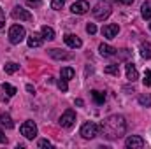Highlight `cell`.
I'll return each mask as SVG.
<instances>
[{
	"instance_id": "obj_1",
	"label": "cell",
	"mask_w": 151,
	"mask_h": 149,
	"mask_svg": "<svg viewBox=\"0 0 151 149\" xmlns=\"http://www.w3.org/2000/svg\"><path fill=\"white\" fill-rule=\"evenodd\" d=\"M127 132V121L123 116L119 114H113L109 117H106L100 126H99V133H102L106 139L109 140H116V139H121Z\"/></svg>"
},
{
	"instance_id": "obj_2",
	"label": "cell",
	"mask_w": 151,
	"mask_h": 149,
	"mask_svg": "<svg viewBox=\"0 0 151 149\" xmlns=\"http://www.w3.org/2000/svg\"><path fill=\"white\" fill-rule=\"evenodd\" d=\"M91 12H93V16H95V19H100V21H104V19H107L109 16H111V12H113V9H111V4L109 2H99L93 9H91Z\"/></svg>"
},
{
	"instance_id": "obj_3",
	"label": "cell",
	"mask_w": 151,
	"mask_h": 149,
	"mask_svg": "<svg viewBox=\"0 0 151 149\" xmlns=\"http://www.w3.org/2000/svg\"><path fill=\"white\" fill-rule=\"evenodd\" d=\"M25 37H27V30L21 25H12L9 28V40H11V44H19Z\"/></svg>"
},
{
	"instance_id": "obj_4",
	"label": "cell",
	"mask_w": 151,
	"mask_h": 149,
	"mask_svg": "<svg viewBox=\"0 0 151 149\" xmlns=\"http://www.w3.org/2000/svg\"><path fill=\"white\" fill-rule=\"evenodd\" d=\"M19 132H21V135L23 137H27L28 140H32V139H35L37 137V125L34 123V121H25L21 126H19Z\"/></svg>"
},
{
	"instance_id": "obj_5",
	"label": "cell",
	"mask_w": 151,
	"mask_h": 149,
	"mask_svg": "<svg viewBox=\"0 0 151 149\" xmlns=\"http://www.w3.org/2000/svg\"><path fill=\"white\" fill-rule=\"evenodd\" d=\"M99 135V125L93 121H88L81 126V137L83 139H93Z\"/></svg>"
},
{
	"instance_id": "obj_6",
	"label": "cell",
	"mask_w": 151,
	"mask_h": 149,
	"mask_svg": "<svg viewBox=\"0 0 151 149\" xmlns=\"http://www.w3.org/2000/svg\"><path fill=\"white\" fill-rule=\"evenodd\" d=\"M76 123V112L72 109L65 111L62 116H60V126L62 128H72Z\"/></svg>"
},
{
	"instance_id": "obj_7",
	"label": "cell",
	"mask_w": 151,
	"mask_h": 149,
	"mask_svg": "<svg viewBox=\"0 0 151 149\" xmlns=\"http://www.w3.org/2000/svg\"><path fill=\"white\" fill-rule=\"evenodd\" d=\"M11 16H12L14 19H19V21H32V14H30L27 9L19 7V5H16V7L11 11Z\"/></svg>"
},
{
	"instance_id": "obj_8",
	"label": "cell",
	"mask_w": 151,
	"mask_h": 149,
	"mask_svg": "<svg viewBox=\"0 0 151 149\" xmlns=\"http://www.w3.org/2000/svg\"><path fill=\"white\" fill-rule=\"evenodd\" d=\"M125 146L128 149H142L144 148V140H142V137H139V135H130V137L125 140Z\"/></svg>"
},
{
	"instance_id": "obj_9",
	"label": "cell",
	"mask_w": 151,
	"mask_h": 149,
	"mask_svg": "<svg viewBox=\"0 0 151 149\" xmlns=\"http://www.w3.org/2000/svg\"><path fill=\"white\" fill-rule=\"evenodd\" d=\"M70 11H72L74 14H86V12L90 11V4H88L86 0H77V2H74V4L70 5Z\"/></svg>"
},
{
	"instance_id": "obj_10",
	"label": "cell",
	"mask_w": 151,
	"mask_h": 149,
	"mask_svg": "<svg viewBox=\"0 0 151 149\" xmlns=\"http://www.w3.org/2000/svg\"><path fill=\"white\" fill-rule=\"evenodd\" d=\"M63 40H65V44L69 46V47H72V49H79L81 46H83V40L74 35V34H67V35H63Z\"/></svg>"
},
{
	"instance_id": "obj_11",
	"label": "cell",
	"mask_w": 151,
	"mask_h": 149,
	"mask_svg": "<svg viewBox=\"0 0 151 149\" xmlns=\"http://www.w3.org/2000/svg\"><path fill=\"white\" fill-rule=\"evenodd\" d=\"M99 51H100V56H104V58H113V56L118 54V49L113 47V46H109V44H100Z\"/></svg>"
},
{
	"instance_id": "obj_12",
	"label": "cell",
	"mask_w": 151,
	"mask_h": 149,
	"mask_svg": "<svg viewBox=\"0 0 151 149\" xmlns=\"http://www.w3.org/2000/svg\"><path fill=\"white\" fill-rule=\"evenodd\" d=\"M118 32H119V27L118 25H106V27H102V35L106 39H114L118 35Z\"/></svg>"
},
{
	"instance_id": "obj_13",
	"label": "cell",
	"mask_w": 151,
	"mask_h": 149,
	"mask_svg": "<svg viewBox=\"0 0 151 149\" xmlns=\"http://www.w3.org/2000/svg\"><path fill=\"white\" fill-rule=\"evenodd\" d=\"M49 56L55 58V60H70L72 58L70 53H65L62 49H49Z\"/></svg>"
},
{
	"instance_id": "obj_14",
	"label": "cell",
	"mask_w": 151,
	"mask_h": 149,
	"mask_svg": "<svg viewBox=\"0 0 151 149\" xmlns=\"http://www.w3.org/2000/svg\"><path fill=\"white\" fill-rule=\"evenodd\" d=\"M125 69H127V79H128L130 82H134V81L139 79V72H137V69H135L134 63H127Z\"/></svg>"
},
{
	"instance_id": "obj_15",
	"label": "cell",
	"mask_w": 151,
	"mask_h": 149,
	"mask_svg": "<svg viewBox=\"0 0 151 149\" xmlns=\"http://www.w3.org/2000/svg\"><path fill=\"white\" fill-rule=\"evenodd\" d=\"M42 40H44L42 34H32L27 42H28V47H39V46H42Z\"/></svg>"
},
{
	"instance_id": "obj_16",
	"label": "cell",
	"mask_w": 151,
	"mask_h": 149,
	"mask_svg": "<svg viewBox=\"0 0 151 149\" xmlns=\"http://www.w3.org/2000/svg\"><path fill=\"white\" fill-rule=\"evenodd\" d=\"M91 98H93V102H95L97 105H102V104L106 102V93H102V91H99V90H93V91H91Z\"/></svg>"
},
{
	"instance_id": "obj_17",
	"label": "cell",
	"mask_w": 151,
	"mask_h": 149,
	"mask_svg": "<svg viewBox=\"0 0 151 149\" xmlns=\"http://www.w3.org/2000/svg\"><path fill=\"white\" fill-rule=\"evenodd\" d=\"M141 56L144 60H151V42H142L141 44Z\"/></svg>"
},
{
	"instance_id": "obj_18",
	"label": "cell",
	"mask_w": 151,
	"mask_h": 149,
	"mask_svg": "<svg viewBox=\"0 0 151 149\" xmlns=\"http://www.w3.org/2000/svg\"><path fill=\"white\" fill-rule=\"evenodd\" d=\"M141 16L144 19H151V2H144L141 7Z\"/></svg>"
},
{
	"instance_id": "obj_19",
	"label": "cell",
	"mask_w": 151,
	"mask_h": 149,
	"mask_svg": "<svg viewBox=\"0 0 151 149\" xmlns=\"http://www.w3.org/2000/svg\"><path fill=\"white\" fill-rule=\"evenodd\" d=\"M40 34H42V37L46 39V40H53L55 39V30L51 28V27H42V30H40Z\"/></svg>"
},
{
	"instance_id": "obj_20",
	"label": "cell",
	"mask_w": 151,
	"mask_h": 149,
	"mask_svg": "<svg viewBox=\"0 0 151 149\" xmlns=\"http://www.w3.org/2000/svg\"><path fill=\"white\" fill-rule=\"evenodd\" d=\"M0 125L5 126V128H12L14 126V123H12V119H11L9 114H0Z\"/></svg>"
},
{
	"instance_id": "obj_21",
	"label": "cell",
	"mask_w": 151,
	"mask_h": 149,
	"mask_svg": "<svg viewBox=\"0 0 151 149\" xmlns=\"http://www.w3.org/2000/svg\"><path fill=\"white\" fill-rule=\"evenodd\" d=\"M4 70H5V74H14V72H18V70H19V65H18V63H14V62H9V63H5V65H4Z\"/></svg>"
},
{
	"instance_id": "obj_22",
	"label": "cell",
	"mask_w": 151,
	"mask_h": 149,
	"mask_svg": "<svg viewBox=\"0 0 151 149\" xmlns=\"http://www.w3.org/2000/svg\"><path fill=\"white\" fill-rule=\"evenodd\" d=\"M60 75H62L65 81H69V79H72L76 75V72H74V69H70V67H63L62 72H60Z\"/></svg>"
},
{
	"instance_id": "obj_23",
	"label": "cell",
	"mask_w": 151,
	"mask_h": 149,
	"mask_svg": "<svg viewBox=\"0 0 151 149\" xmlns=\"http://www.w3.org/2000/svg\"><path fill=\"white\" fill-rule=\"evenodd\" d=\"M104 72H106V74H111V75H119V65H118V63H113V65H107Z\"/></svg>"
},
{
	"instance_id": "obj_24",
	"label": "cell",
	"mask_w": 151,
	"mask_h": 149,
	"mask_svg": "<svg viewBox=\"0 0 151 149\" xmlns=\"http://www.w3.org/2000/svg\"><path fill=\"white\" fill-rule=\"evenodd\" d=\"M2 90H4V91L9 95V97H14V95L18 93V90H16L14 86H11L9 82H4V84H2Z\"/></svg>"
},
{
	"instance_id": "obj_25",
	"label": "cell",
	"mask_w": 151,
	"mask_h": 149,
	"mask_svg": "<svg viewBox=\"0 0 151 149\" xmlns=\"http://www.w3.org/2000/svg\"><path fill=\"white\" fill-rule=\"evenodd\" d=\"M139 104L142 105V107H151V95H141L139 97Z\"/></svg>"
},
{
	"instance_id": "obj_26",
	"label": "cell",
	"mask_w": 151,
	"mask_h": 149,
	"mask_svg": "<svg viewBox=\"0 0 151 149\" xmlns=\"http://www.w3.org/2000/svg\"><path fill=\"white\" fill-rule=\"evenodd\" d=\"M63 5H65V0H51V9L55 11H60Z\"/></svg>"
},
{
	"instance_id": "obj_27",
	"label": "cell",
	"mask_w": 151,
	"mask_h": 149,
	"mask_svg": "<svg viewBox=\"0 0 151 149\" xmlns=\"http://www.w3.org/2000/svg\"><path fill=\"white\" fill-rule=\"evenodd\" d=\"M56 84H58V88H60V90H62V91H63V93H65V91H67V90H69V84H67V81H65V79H63V77H62V79H60V81H58V82H56Z\"/></svg>"
},
{
	"instance_id": "obj_28",
	"label": "cell",
	"mask_w": 151,
	"mask_h": 149,
	"mask_svg": "<svg viewBox=\"0 0 151 149\" xmlns=\"http://www.w3.org/2000/svg\"><path fill=\"white\" fill-rule=\"evenodd\" d=\"M86 32H88L90 35H95V34H97V27H95V23H88V25H86Z\"/></svg>"
},
{
	"instance_id": "obj_29",
	"label": "cell",
	"mask_w": 151,
	"mask_h": 149,
	"mask_svg": "<svg viewBox=\"0 0 151 149\" xmlns=\"http://www.w3.org/2000/svg\"><path fill=\"white\" fill-rule=\"evenodd\" d=\"M142 82H144V86H151V70H146Z\"/></svg>"
},
{
	"instance_id": "obj_30",
	"label": "cell",
	"mask_w": 151,
	"mask_h": 149,
	"mask_svg": "<svg viewBox=\"0 0 151 149\" xmlns=\"http://www.w3.org/2000/svg\"><path fill=\"white\" fill-rule=\"evenodd\" d=\"M37 146H39V148H53V144H51V142H49L47 139H40Z\"/></svg>"
},
{
	"instance_id": "obj_31",
	"label": "cell",
	"mask_w": 151,
	"mask_h": 149,
	"mask_svg": "<svg viewBox=\"0 0 151 149\" xmlns=\"http://www.w3.org/2000/svg\"><path fill=\"white\" fill-rule=\"evenodd\" d=\"M27 4L30 7H40L42 5V0H27Z\"/></svg>"
},
{
	"instance_id": "obj_32",
	"label": "cell",
	"mask_w": 151,
	"mask_h": 149,
	"mask_svg": "<svg viewBox=\"0 0 151 149\" xmlns=\"http://www.w3.org/2000/svg\"><path fill=\"white\" fill-rule=\"evenodd\" d=\"M9 98H11V97H9V95H4V90H2V86H0V100H2V102H9Z\"/></svg>"
},
{
	"instance_id": "obj_33",
	"label": "cell",
	"mask_w": 151,
	"mask_h": 149,
	"mask_svg": "<svg viewBox=\"0 0 151 149\" xmlns=\"http://www.w3.org/2000/svg\"><path fill=\"white\" fill-rule=\"evenodd\" d=\"M4 25H5V14H4V11L0 9V30L4 28Z\"/></svg>"
},
{
	"instance_id": "obj_34",
	"label": "cell",
	"mask_w": 151,
	"mask_h": 149,
	"mask_svg": "<svg viewBox=\"0 0 151 149\" xmlns=\"http://www.w3.org/2000/svg\"><path fill=\"white\" fill-rule=\"evenodd\" d=\"M114 4H123V5H130L134 4V0H113Z\"/></svg>"
},
{
	"instance_id": "obj_35",
	"label": "cell",
	"mask_w": 151,
	"mask_h": 149,
	"mask_svg": "<svg viewBox=\"0 0 151 149\" xmlns=\"http://www.w3.org/2000/svg\"><path fill=\"white\" fill-rule=\"evenodd\" d=\"M7 142V137L4 135V132H2V125H0V144H5Z\"/></svg>"
},
{
	"instance_id": "obj_36",
	"label": "cell",
	"mask_w": 151,
	"mask_h": 149,
	"mask_svg": "<svg viewBox=\"0 0 151 149\" xmlns=\"http://www.w3.org/2000/svg\"><path fill=\"white\" fill-rule=\"evenodd\" d=\"M27 91H28V93H32V95H34V93H35V88H34V86H32V84H27Z\"/></svg>"
},
{
	"instance_id": "obj_37",
	"label": "cell",
	"mask_w": 151,
	"mask_h": 149,
	"mask_svg": "<svg viewBox=\"0 0 151 149\" xmlns=\"http://www.w3.org/2000/svg\"><path fill=\"white\" fill-rule=\"evenodd\" d=\"M76 105H79V107H81V105H84V102H83L81 98H77V100H76Z\"/></svg>"
},
{
	"instance_id": "obj_38",
	"label": "cell",
	"mask_w": 151,
	"mask_h": 149,
	"mask_svg": "<svg viewBox=\"0 0 151 149\" xmlns=\"http://www.w3.org/2000/svg\"><path fill=\"white\" fill-rule=\"evenodd\" d=\"M150 30H151V23H150Z\"/></svg>"
}]
</instances>
